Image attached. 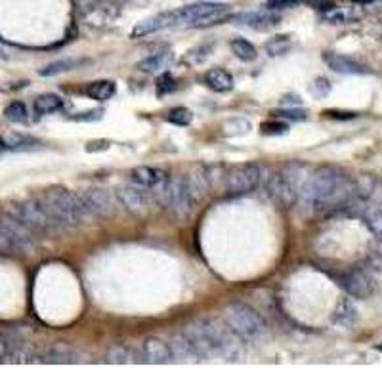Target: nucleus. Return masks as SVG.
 Returning <instances> with one entry per match:
<instances>
[{"mask_svg":"<svg viewBox=\"0 0 382 382\" xmlns=\"http://www.w3.org/2000/svg\"><path fill=\"white\" fill-rule=\"evenodd\" d=\"M290 47V42L287 37H276L273 40H270L268 44H266V50L271 56H281V54L287 52V48Z\"/></svg>","mask_w":382,"mask_h":382,"instance_id":"e433bc0d","label":"nucleus"},{"mask_svg":"<svg viewBox=\"0 0 382 382\" xmlns=\"http://www.w3.org/2000/svg\"><path fill=\"white\" fill-rule=\"evenodd\" d=\"M279 115H281L283 119H290V121H306L308 119V113L300 111V109H285V111H279Z\"/></svg>","mask_w":382,"mask_h":382,"instance_id":"37998d69","label":"nucleus"},{"mask_svg":"<svg viewBox=\"0 0 382 382\" xmlns=\"http://www.w3.org/2000/svg\"><path fill=\"white\" fill-rule=\"evenodd\" d=\"M266 190H268V195L273 203H277L279 207H292L295 203H298V193L290 184L285 180V176L279 172H273V174H268L266 178Z\"/></svg>","mask_w":382,"mask_h":382,"instance_id":"ddd939ff","label":"nucleus"},{"mask_svg":"<svg viewBox=\"0 0 382 382\" xmlns=\"http://www.w3.org/2000/svg\"><path fill=\"white\" fill-rule=\"evenodd\" d=\"M171 352H172V357H174V362H195V359H199L197 352H195V348H193V344L190 343V338L185 336V333H182V335H174L171 340Z\"/></svg>","mask_w":382,"mask_h":382,"instance_id":"6ab92c4d","label":"nucleus"},{"mask_svg":"<svg viewBox=\"0 0 382 382\" xmlns=\"http://www.w3.org/2000/svg\"><path fill=\"white\" fill-rule=\"evenodd\" d=\"M35 362L42 363H71L75 362V352H73L67 344H52L50 348H47L39 356V359Z\"/></svg>","mask_w":382,"mask_h":382,"instance_id":"4be33fe9","label":"nucleus"},{"mask_svg":"<svg viewBox=\"0 0 382 382\" xmlns=\"http://www.w3.org/2000/svg\"><path fill=\"white\" fill-rule=\"evenodd\" d=\"M325 115L331 117V119H343V121L356 119L357 117L356 113H344V111H325Z\"/></svg>","mask_w":382,"mask_h":382,"instance_id":"a18cd8bd","label":"nucleus"},{"mask_svg":"<svg viewBox=\"0 0 382 382\" xmlns=\"http://www.w3.org/2000/svg\"><path fill=\"white\" fill-rule=\"evenodd\" d=\"M69 119L75 121V123H96V121L104 119V111L101 109H90V111L69 115Z\"/></svg>","mask_w":382,"mask_h":382,"instance_id":"c9c22d12","label":"nucleus"},{"mask_svg":"<svg viewBox=\"0 0 382 382\" xmlns=\"http://www.w3.org/2000/svg\"><path fill=\"white\" fill-rule=\"evenodd\" d=\"M111 147V142H107V140H96V142H88L85 145V152L86 153H98V152H107Z\"/></svg>","mask_w":382,"mask_h":382,"instance_id":"79ce46f5","label":"nucleus"},{"mask_svg":"<svg viewBox=\"0 0 382 382\" xmlns=\"http://www.w3.org/2000/svg\"><path fill=\"white\" fill-rule=\"evenodd\" d=\"M323 60L325 63L333 69L335 73H340V75H367L369 69L359 63V61L352 60L348 56H343V54L327 52L323 54Z\"/></svg>","mask_w":382,"mask_h":382,"instance_id":"f3484780","label":"nucleus"},{"mask_svg":"<svg viewBox=\"0 0 382 382\" xmlns=\"http://www.w3.org/2000/svg\"><path fill=\"white\" fill-rule=\"evenodd\" d=\"M10 214L16 216L20 222L37 233H60L63 226L56 220L52 211L48 209V204L39 199H31V201H23V203L12 204Z\"/></svg>","mask_w":382,"mask_h":382,"instance_id":"20e7f679","label":"nucleus"},{"mask_svg":"<svg viewBox=\"0 0 382 382\" xmlns=\"http://www.w3.org/2000/svg\"><path fill=\"white\" fill-rule=\"evenodd\" d=\"M262 132L270 134V136H283L289 132V126L285 123H266V125H262Z\"/></svg>","mask_w":382,"mask_h":382,"instance_id":"4c0bfd02","label":"nucleus"},{"mask_svg":"<svg viewBox=\"0 0 382 382\" xmlns=\"http://www.w3.org/2000/svg\"><path fill=\"white\" fill-rule=\"evenodd\" d=\"M281 104H292V106H300V104H302V99H298L297 96H287V98H283V101H281Z\"/></svg>","mask_w":382,"mask_h":382,"instance_id":"49530a36","label":"nucleus"},{"mask_svg":"<svg viewBox=\"0 0 382 382\" xmlns=\"http://www.w3.org/2000/svg\"><path fill=\"white\" fill-rule=\"evenodd\" d=\"M302 0H270L266 10L270 12H279V10H287V8H295L297 4H300Z\"/></svg>","mask_w":382,"mask_h":382,"instance_id":"58836bf2","label":"nucleus"},{"mask_svg":"<svg viewBox=\"0 0 382 382\" xmlns=\"http://www.w3.org/2000/svg\"><path fill=\"white\" fill-rule=\"evenodd\" d=\"M172 90H176V80L172 79L171 75H163V79H159V85H157L159 96H161V94L172 92Z\"/></svg>","mask_w":382,"mask_h":382,"instance_id":"a19ab883","label":"nucleus"},{"mask_svg":"<svg viewBox=\"0 0 382 382\" xmlns=\"http://www.w3.org/2000/svg\"><path fill=\"white\" fill-rule=\"evenodd\" d=\"M142 359L145 363H153V365H163V363H172L171 346L161 340L157 336H149L144 340V348H142Z\"/></svg>","mask_w":382,"mask_h":382,"instance_id":"dca6fc26","label":"nucleus"},{"mask_svg":"<svg viewBox=\"0 0 382 382\" xmlns=\"http://www.w3.org/2000/svg\"><path fill=\"white\" fill-rule=\"evenodd\" d=\"M231 52L235 54V58H239L241 61H254L257 60V48H254V44H251L249 40L245 39H235L233 42L230 44Z\"/></svg>","mask_w":382,"mask_h":382,"instance_id":"c85d7f7f","label":"nucleus"},{"mask_svg":"<svg viewBox=\"0 0 382 382\" xmlns=\"http://www.w3.org/2000/svg\"><path fill=\"white\" fill-rule=\"evenodd\" d=\"M82 61L80 60H60V61H54L50 66H47L44 69H40V75L42 77H54V75H61V73L73 71V69H77Z\"/></svg>","mask_w":382,"mask_h":382,"instance_id":"c756f323","label":"nucleus"},{"mask_svg":"<svg viewBox=\"0 0 382 382\" xmlns=\"http://www.w3.org/2000/svg\"><path fill=\"white\" fill-rule=\"evenodd\" d=\"M168 121H171L172 125L187 126L193 121V113L190 109H185V107H178V109H172L168 113Z\"/></svg>","mask_w":382,"mask_h":382,"instance_id":"f704fd0d","label":"nucleus"},{"mask_svg":"<svg viewBox=\"0 0 382 382\" xmlns=\"http://www.w3.org/2000/svg\"><path fill=\"white\" fill-rule=\"evenodd\" d=\"M222 314H224V321L243 338L245 344H262L270 335L262 316L247 304L231 302L226 306Z\"/></svg>","mask_w":382,"mask_h":382,"instance_id":"7ed1b4c3","label":"nucleus"},{"mask_svg":"<svg viewBox=\"0 0 382 382\" xmlns=\"http://www.w3.org/2000/svg\"><path fill=\"white\" fill-rule=\"evenodd\" d=\"M0 239L4 251L31 252L35 249L33 231L12 214H0Z\"/></svg>","mask_w":382,"mask_h":382,"instance_id":"0eeeda50","label":"nucleus"},{"mask_svg":"<svg viewBox=\"0 0 382 382\" xmlns=\"http://www.w3.org/2000/svg\"><path fill=\"white\" fill-rule=\"evenodd\" d=\"M336 281L354 298H369L375 292V281L363 271H350L336 277Z\"/></svg>","mask_w":382,"mask_h":382,"instance_id":"4468645a","label":"nucleus"},{"mask_svg":"<svg viewBox=\"0 0 382 382\" xmlns=\"http://www.w3.org/2000/svg\"><path fill=\"white\" fill-rule=\"evenodd\" d=\"M117 92V86L113 80H96L85 88V94L94 101H107Z\"/></svg>","mask_w":382,"mask_h":382,"instance_id":"b1692460","label":"nucleus"},{"mask_svg":"<svg viewBox=\"0 0 382 382\" xmlns=\"http://www.w3.org/2000/svg\"><path fill=\"white\" fill-rule=\"evenodd\" d=\"M130 180L134 184H138L142 185V187H145V190L152 191L155 199L159 201V197L163 195V191H165L166 185H168L171 176H168L165 171L157 168V166H136V168H132Z\"/></svg>","mask_w":382,"mask_h":382,"instance_id":"9b49d317","label":"nucleus"},{"mask_svg":"<svg viewBox=\"0 0 382 382\" xmlns=\"http://www.w3.org/2000/svg\"><path fill=\"white\" fill-rule=\"evenodd\" d=\"M277 20H279V18L273 16V12H270V10L257 13H245V16L238 18V21H241L243 25L252 27V29H266V27L276 25Z\"/></svg>","mask_w":382,"mask_h":382,"instance_id":"a878e982","label":"nucleus"},{"mask_svg":"<svg viewBox=\"0 0 382 382\" xmlns=\"http://www.w3.org/2000/svg\"><path fill=\"white\" fill-rule=\"evenodd\" d=\"M8 147H6V142H4V140L0 138V155H2V153L6 152Z\"/></svg>","mask_w":382,"mask_h":382,"instance_id":"de8ad7c7","label":"nucleus"},{"mask_svg":"<svg viewBox=\"0 0 382 382\" xmlns=\"http://www.w3.org/2000/svg\"><path fill=\"white\" fill-rule=\"evenodd\" d=\"M172 63V54L171 52H159L153 56H147L145 60L138 63V69L144 73H161L168 69Z\"/></svg>","mask_w":382,"mask_h":382,"instance_id":"393cba45","label":"nucleus"},{"mask_svg":"<svg viewBox=\"0 0 382 382\" xmlns=\"http://www.w3.org/2000/svg\"><path fill=\"white\" fill-rule=\"evenodd\" d=\"M6 147L12 152H31V149L40 147V142L31 136H12L10 140H6Z\"/></svg>","mask_w":382,"mask_h":382,"instance_id":"2f4dec72","label":"nucleus"},{"mask_svg":"<svg viewBox=\"0 0 382 382\" xmlns=\"http://www.w3.org/2000/svg\"><path fill=\"white\" fill-rule=\"evenodd\" d=\"M86 211L92 218H109L117 212V204L109 191L101 187H88L79 193Z\"/></svg>","mask_w":382,"mask_h":382,"instance_id":"9d476101","label":"nucleus"},{"mask_svg":"<svg viewBox=\"0 0 382 382\" xmlns=\"http://www.w3.org/2000/svg\"><path fill=\"white\" fill-rule=\"evenodd\" d=\"M362 214L365 218V224L369 226V230L375 233L376 238L382 239V203L369 204Z\"/></svg>","mask_w":382,"mask_h":382,"instance_id":"cd10ccee","label":"nucleus"},{"mask_svg":"<svg viewBox=\"0 0 382 382\" xmlns=\"http://www.w3.org/2000/svg\"><path fill=\"white\" fill-rule=\"evenodd\" d=\"M359 18V13H354L352 10H344V8H331L329 12L325 13V21L335 23V25H343L348 21Z\"/></svg>","mask_w":382,"mask_h":382,"instance_id":"72a5a7b5","label":"nucleus"},{"mask_svg":"<svg viewBox=\"0 0 382 382\" xmlns=\"http://www.w3.org/2000/svg\"><path fill=\"white\" fill-rule=\"evenodd\" d=\"M209 333H211L216 359L226 362H241L245 357V340L231 329L228 323L218 321V319H204Z\"/></svg>","mask_w":382,"mask_h":382,"instance_id":"39448f33","label":"nucleus"},{"mask_svg":"<svg viewBox=\"0 0 382 382\" xmlns=\"http://www.w3.org/2000/svg\"><path fill=\"white\" fill-rule=\"evenodd\" d=\"M159 203H163L176 218H187L195 209V199L191 195L185 176H171L166 190L159 197Z\"/></svg>","mask_w":382,"mask_h":382,"instance_id":"423d86ee","label":"nucleus"},{"mask_svg":"<svg viewBox=\"0 0 382 382\" xmlns=\"http://www.w3.org/2000/svg\"><path fill=\"white\" fill-rule=\"evenodd\" d=\"M268 178V171L266 166L260 163H249V165L239 166L228 174V190L233 195H243V193H251L262 184H266Z\"/></svg>","mask_w":382,"mask_h":382,"instance_id":"6e6552de","label":"nucleus"},{"mask_svg":"<svg viewBox=\"0 0 382 382\" xmlns=\"http://www.w3.org/2000/svg\"><path fill=\"white\" fill-rule=\"evenodd\" d=\"M35 362V354L29 344H12L6 363H27Z\"/></svg>","mask_w":382,"mask_h":382,"instance_id":"7c9ffc66","label":"nucleus"},{"mask_svg":"<svg viewBox=\"0 0 382 382\" xmlns=\"http://www.w3.org/2000/svg\"><path fill=\"white\" fill-rule=\"evenodd\" d=\"M117 199L121 201V204L125 207L126 211L134 212V214H145V212L152 211V207L155 204V195L152 191L145 190L138 184H125L121 185L117 190Z\"/></svg>","mask_w":382,"mask_h":382,"instance_id":"1a4fd4ad","label":"nucleus"},{"mask_svg":"<svg viewBox=\"0 0 382 382\" xmlns=\"http://www.w3.org/2000/svg\"><path fill=\"white\" fill-rule=\"evenodd\" d=\"M357 319H359V316H357V308L354 306V302L350 298L340 300L338 306H336L335 314H333V321L344 327V329H352L357 323Z\"/></svg>","mask_w":382,"mask_h":382,"instance_id":"aec40b11","label":"nucleus"},{"mask_svg":"<svg viewBox=\"0 0 382 382\" xmlns=\"http://www.w3.org/2000/svg\"><path fill=\"white\" fill-rule=\"evenodd\" d=\"M354 193V182L336 168L323 166L310 174L304 184L298 203L306 214H329L346 209Z\"/></svg>","mask_w":382,"mask_h":382,"instance_id":"f257e3e1","label":"nucleus"},{"mask_svg":"<svg viewBox=\"0 0 382 382\" xmlns=\"http://www.w3.org/2000/svg\"><path fill=\"white\" fill-rule=\"evenodd\" d=\"M354 2H357V4H369L373 0H354Z\"/></svg>","mask_w":382,"mask_h":382,"instance_id":"09e8293b","label":"nucleus"},{"mask_svg":"<svg viewBox=\"0 0 382 382\" xmlns=\"http://www.w3.org/2000/svg\"><path fill=\"white\" fill-rule=\"evenodd\" d=\"M310 90H312V94L316 96V98H325V96H327V94L331 92L329 80L323 79V77H321V79L314 80V86H312Z\"/></svg>","mask_w":382,"mask_h":382,"instance_id":"ea45409f","label":"nucleus"},{"mask_svg":"<svg viewBox=\"0 0 382 382\" xmlns=\"http://www.w3.org/2000/svg\"><path fill=\"white\" fill-rule=\"evenodd\" d=\"M204 80H207L209 88L218 94H226L233 90V77L226 69H220V67H214V69L207 73Z\"/></svg>","mask_w":382,"mask_h":382,"instance_id":"412c9836","label":"nucleus"},{"mask_svg":"<svg viewBox=\"0 0 382 382\" xmlns=\"http://www.w3.org/2000/svg\"><path fill=\"white\" fill-rule=\"evenodd\" d=\"M168 27H172V12L157 13L149 20L140 21L138 25L132 29L130 39H144L147 35L157 33V31H163V29H168Z\"/></svg>","mask_w":382,"mask_h":382,"instance_id":"a211bd4d","label":"nucleus"},{"mask_svg":"<svg viewBox=\"0 0 382 382\" xmlns=\"http://www.w3.org/2000/svg\"><path fill=\"white\" fill-rule=\"evenodd\" d=\"M107 362L109 363H119V365H130V363L144 362L138 352L130 346H125V344H115L107 352Z\"/></svg>","mask_w":382,"mask_h":382,"instance_id":"5701e85b","label":"nucleus"},{"mask_svg":"<svg viewBox=\"0 0 382 382\" xmlns=\"http://www.w3.org/2000/svg\"><path fill=\"white\" fill-rule=\"evenodd\" d=\"M4 117H6L10 123H18V125H23L29 119V113H27V106L23 101H12L10 106L4 109Z\"/></svg>","mask_w":382,"mask_h":382,"instance_id":"473e14b6","label":"nucleus"},{"mask_svg":"<svg viewBox=\"0 0 382 382\" xmlns=\"http://www.w3.org/2000/svg\"><path fill=\"white\" fill-rule=\"evenodd\" d=\"M63 99L58 94H42L35 99V111L39 115H52V113L61 111Z\"/></svg>","mask_w":382,"mask_h":382,"instance_id":"bb28decb","label":"nucleus"},{"mask_svg":"<svg viewBox=\"0 0 382 382\" xmlns=\"http://www.w3.org/2000/svg\"><path fill=\"white\" fill-rule=\"evenodd\" d=\"M10 350H12V343H10V340H8L6 336L2 335V333H0V363H6Z\"/></svg>","mask_w":382,"mask_h":382,"instance_id":"c03bdc74","label":"nucleus"},{"mask_svg":"<svg viewBox=\"0 0 382 382\" xmlns=\"http://www.w3.org/2000/svg\"><path fill=\"white\" fill-rule=\"evenodd\" d=\"M185 336H187L190 343L193 344L199 359H216L214 344H212L211 333H209V327H207L204 319L187 325V327H185Z\"/></svg>","mask_w":382,"mask_h":382,"instance_id":"f8f14e48","label":"nucleus"},{"mask_svg":"<svg viewBox=\"0 0 382 382\" xmlns=\"http://www.w3.org/2000/svg\"><path fill=\"white\" fill-rule=\"evenodd\" d=\"M185 182H187V187H190L191 195L195 199V203L203 201L212 190L211 184V174H209V166L197 165L193 166L190 171V174H185Z\"/></svg>","mask_w":382,"mask_h":382,"instance_id":"2eb2a0df","label":"nucleus"},{"mask_svg":"<svg viewBox=\"0 0 382 382\" xmlns=\"http://www.w3.org/2000/svg\"><path fill=\"white\" fill-rule=\"evenodd\" d=\"M42 201L48 204V209L66 231L79 228L85 224L86 218H92L86 211L79 193H73L66 187H50Z\"/></svg>","mask_w":382,"mask_h":382,"instance_id":"f03ea898","label":"nucleus"}]
</instances>
